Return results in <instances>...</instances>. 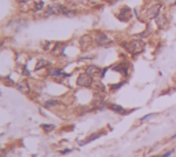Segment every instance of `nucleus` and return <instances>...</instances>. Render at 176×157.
I'll return each instance as SVG.
<instances>
[{
	"instance_id": "nucleus-8",
	"label": "nucleus",
	"mask_w": 176,
	"mask_h": 157,
	"mask_svg": "<svg viewBox=\"0 0 176 157\" xmlns=\"http://www.w3.org/2000/svg\"><path fill=\"white\" fill-rule=\"evenodd\" d=\"M106 134V131L105 130H101V131H96V132H94V134H91L90 137H87L84 139L83 142H80V146H84V145H87V143H91V142H94L95 139H98V138H101V137H103V135Z\"/></svg>"
},
{
	"instance_id": "nucleus-1",
	"label": "nucleus",
	"mask_w": 176,
	"mask_h": 157,
	"mask_svg": "<svg viewBox=\"0 0 176 157\" xmlns=\"http://www.w3.org/2000/svg\"><path fill=\"white\" fill-rule=\"evenodd\" d=\"M121 46L124 47L125 51H128L131 55L135 57V55H139L140 52L144 51L146 44H144L143 40H140V39H132V40H128V42H123Z\"/></svg>"
},
{
	"instance_id": "nucleus-14",
	"label": "nucleus",
	"mask_w": 176,
	"mask_h": 157,
	"mask_svg": "<svg viewBox=\"0 0 176 157\" xmlns=\"http://www.w3.org/2000/svg\"><path fill=\"white\" fill-rule=\"evenodd\" d=\"M50 62L47 61L46 58H39L37 59V63L35 66V70H40V69H44V68H48Z\"/></svg>"
},
{
	"instance_id": "nucleus-13",
	"label": "nucleus",
	"mask_w": 176,
	"mask_h": 157,
	"mask_svg": "<svg viewBox=\"0 0 176 157\" xmlns=\"http://www.w3.org/2000/svg\"><path fill=\"white\" fill-rule=\"evenodd\" d=\"M59 105H61V101H59V99H46V101L43 102V106H44V108H48V109L56 108Z\"/></svg>"
},
{
	"instance_id": "nucleus-19",
	"label": "nucleus",
	"mask_w": 176,
	"mask_h": 157,
	"mask_svg": "<svg viewBox=\"0 0 176 157\" xmlns=\"http://www.w3.org/2000/svg\"><path fill=\"white\" fill-rule=\"evenodd\" d=\"M124 84H125V82H118V83H116V84H111L110 87H109V90H110V92H114V91H117L120 87H123Z\"/></svg>"
},
{
	"instance_id": "nucleus-5",
	"label": "nucleus",
	"mask_w": 176,
	"mask_h": 157,
	"mask_svg": "<svg viewBox=\"0 0 176 157\" xmlns=\"http://www.w3.org/2000/svg\"><path fill=\"white\" fill-rule=\"evenodd\" d=\"M46 76H47V77L55 78V80H62V78H68V77H70V75L65 73L61 68H47Z\"/></svg>"
},
{
	"instance_id": "nucleus-17",
	"label": "nucleus",
	"mask_w": 176,
	"mask_h": 157,
	"mask_svg": "<svg viewBox=\"0 0 176 157\" xmlns=\"http://www.w3.org/2000/svg\"><path fill=\"white\" fill-rule=\"evenodd\" d=\"M56 128L55 124H41V130L44 131V132H51V131H54Z\"/></svg>"
},
{
	"instance_id": "nucleus-10",
	"label": "nucleus",
	"mask_w": 176,
	"mask_h": 157,
	"mask_svg": "<svg viewBox=\"0 0 176 157\" xmlns=\"http://www.w3.org/2000/svg\"><path fill=\"white\" fill-rule=\"evenodd\" d=\"M17 90L21 92H28L30 91V85H29V82L28 80H20V82L15 84Z\"/></svg>"
},
{
	"instance_id": "nucleus-20",
	"label": "nucleus",
	"mask_w": 176,
	"mask_h": 157,
	"mask_svg": "<svg viewBox=\"0 0 176 157\" xmlns=\"http://www.w3.org/2000/svg\"><path fill=\"white\" fill-rule=\"evenodd\" d=\"M157 113H149V115H146V116H143V117H140V121H146V120H149V119H151V117H154Z\"/></svg>"
},
{
	"instance_id": "nucleus-9",
	"label": "nucleus",
	"mask_w": 176,
	"mask_h": 157,
	"mask_svg": "<svg viewBox=\"0 0 176 157\" xmlns=\"http://www.w3.org/2000/svg\"><path fill=\"white\" fill-rule=\"evenodd\" d=\"M108 109H109V110H111L113 113L123 115V116H127L128 113H129V110H127L125 108H123V106H120V105H117V103H109Z\"/></svg>"
},
{
	"instance_id": "nucleus-21",
	"label": "nucleus",
	"mask_w": 176,
	"mask_h": 157,
	"mask_svg": "<svg viewBox=\"0 0 176 157\" xmlns=\"http://www.w3.org/2000/svg\"><path fill=\"white\" fill-rule=\"evenodd\" d=\"M173 152H175L173 149H172V150H168V152H165V153H162L161 156H158V157H171L173 154Z\"/></svg>"
},
{
	"instance_id": "nucleus-22",
	"label": "nucleus",
	"mask_w": 176,
	"mask_h": 157,
	"mask_svg": "<svg viewBox=\"0 0 176 157\" xmlns=\"http://www.w3.org/2000/svg\"><path fill=\"white\" fill-rule=\"evenodd\" d=\"M70 152H72V149H63V150H61L59 153L61 154H68V153H70Z\"/></svg>"
},
{
	"instance_id": "nucleus-23",
	"label": "nucleus",
	"mask_w": 176,
	"mask_h": 157,
	"mask_svg": "<svg viewBox=\"0 0 176 157\" xmlns=\"http://www.w3.org/2000/svg\"><path fill=\"white\" fill-rule=\"evenodd\" d=\"M166 4H169V6H172V4H175L176 3V0H164Z\"/></svg>"
},
{
	"instance_id": "nucleus-15",
	"label": "nucleus",
	"mask_w": 176,
	"mask_h": 157,
	"mask_svg": "<svg viewBox=\"0 0 176 157\" xmlns=\"http://www.w3.org/2000/svg\"><path fill=\"white\" fill-rule=\"evenodd\" d=\"M92 43V39H91V36L90 35H84V36L80 39V46H81V48H87L90 44Z\"/></svg>"
},
{
	"instance_id": "nucleus-18",
	"label": "nucleus",
	"mask_w": 176,
	"mask_h": 157,
	"mask_svg": "<svg viewBox=\"0 0 176 157\" xmlns=\"http://www.w3.org/2000/svg\"><path fill=\"white\" fill-rule=\"evenodd\" d=\"M52 47H54V43H51V42H43L41 43V48L44 50V51H51Z\"/></svg>"
},
{
	"instance_id": "nucleus-24",
	"label": "nucleus",
	"mask_w": 176,
	"mask_h": 157,
	"mask_svg": "<svg viewBox=\"0 0 176 157\" xmlns=\"http://www.w3.org/2000/svg\"><path fill=\"white\" fill-rule=\"evenodd\" d=\"M117 2H120V0H108V3H109V4H116Z\"/></svg>"
},
{
	"instance_id": "nucleus-4",
	"label": "nucleus",
	"mask_w": 176,
	"mask_h": 157,
	"mask_svg": "<svg viewBox=\"0 0 176 157\" xmlns=\"http://www.w3.org/2000/svg\"><path fill=\"white\" fill-rule=\"evenodd\" d=\"M94 42L96 43L99 47H108L113 43V39H111L109 35H106L105 32H95Z\"/></svg>"
},
{
	"instance_id": "nucleus-2",
	"label": "nucleus",
	"mask_w": 176,
	"mask_h": 157,
	"mask_svg": "<svg viewBox=\"0 0 176 157\" xmlns=\"http://www.w3.org/2000/svg\"><path fill=\"white\" fill-rule=\"evenodd\" d=\"M161 10H162V3L154 2L143 11V17L146 20H157V17L161 14Z\"/></svg>"
},
{
	"instance_id": "nucleus-25",
	"label": "nucleus",
	"mask_w": 176,
	"mask_h": 157,
	"mask_svg": "<svg viewBox=\"0 0 176 157\" xmlns=\"http://www.w3.org/2000/svg\"><path fill=\"white\" fill-rule=\"evenodd\" d=\"M32 157H37V156H36V154H33V156H32Z\"/></svg>"
},
{
	"instance_id": "nucleus-3",
	"label": "nucleus",
	"mask_w": 176,
	"mask_h": 157,
	"mask_svg": "<svg viewBox=\"0 0 176 157\" xmlns=\"http://www.w3.org/2000/svg\"><path fill=\"white\" fill-rule=\"evenodd\" d=\"M94 77H92L91 75H88L87 72H83L80 73V75L77 76V78H76V84H77V87H81V88H88V87H92L94 85Z\"/></svg>"
},
{
	"instance_id": "nucleus-16",
	"label": "nucleus",
	"mask_w": 176,
	"mask_h": 157,
	"mask_svg": "<svg viewBox=\"0 0 176 157\" xmlns=\"http://www.w3.org/2000/svg\"><path fill=\"white\" fill-rule=\"evenodd\" d=\"M46 6H44V2H36V3L33 4V13H39V11L44 10Z\"/></svg>"
},
{
	"instance_id": "nucleus-11",
	"label": "nucleus",
	"mask_w": 176,
	"mask_h": 157,
	"mask_svg": "<svg viewBox=\"0 0 176 157\" xmlns=\"http://www.w3.org/2000/svg\"><path fill=\"white\" fill-rule=\"evenodd\" d=\"M168 21H169V20L166 18L165 14H160V15L157 17L156 22H157V25H158V28H160V29H165L166 25H168Z\"/></svg>"
},
{
	"instance_id": "nucleus-12",
	"label": "nucleus",
	"mask_w": 176,
	"mask_h": 157,
	"mask_svg": "<svg viewBox=\"0 0 176 157\" xmlns=\"http://www.w3.org/2000/svg\"><path fill=\"white\" fill-rule=\"evenodd\" d=\"M85 72H87L88 75H91L92 77H94V76H98V75H102V70L95 65H88L87 68H85Z\"/></svg>"
},
{
	"instance_id": "nucleus-7",
	"label": "nucleus",
	"mask_w": 176,
	"mask_h": 157,
	"mask_svg": "<svg viewBox=\"0 0 176 157\" xmlns=\"http://www.w3.org/2000/svg\"><path fill=\"white\" fill-rule=\"evenodd\" d=\"M117 18L121 22H129L132 20V10L127 6H123L120 8V11L117 13Z\"/></svg>"
},
{
	"instance_id": "nucleus-6",
	"label": "nucleus",
	"mask_w": 176,
	"mask_h": 157,
	"mask_svg": "<svg viewBox=\"0 0 176 157\" xmlns=\"http://www.w3.org/2000/svg\"><path fill=\"white\" fill-rule=\"evenodd\" d=\"M111 70H114V72H117L118 75L124 76V77H127L128 75H129L131 69H129V65H128V62H125V61H121V62H118L117 65L111 66Z\"/></svg>"
}]
</instances>
